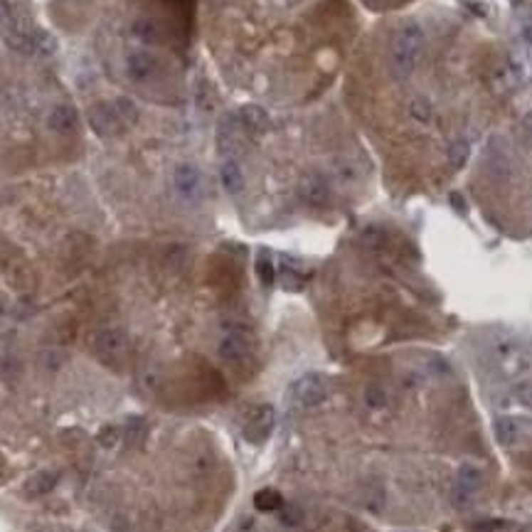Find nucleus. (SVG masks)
<instances>
[{
    "label": "nucleus",
    "instance_id": "nucleus-1",
    "mask_svg": "<svg viewBox=\"0 0 532 532\" xmlns=\"http://www.w3.org/2000/svg\"><path fill=\"white\" fill-rule=\"evenodd\" d=\"M424 42H427V37H424V30L419 23H407L397 30L390 50V69L397 79L412 77L424 52Z\"/></svg>",
    "mask_w": 532,
    "mask_h": 532
},
{
    "label": "nucleus",
    "instance_id": "nucleus-2",
    "mask_svg": "<svg viewBox=\"0 0 532 532\" xmlns=\"http://www.w3.org/2000/svg\"><path fill=\"white\" fill-rule=\"evenodd\" d=\"M173 192L185 205H197L205 197V177L192 163H180L173 170Z\"/></svg>",
    "mask_w": 532,
    "mask_h": 532
},
{
    "label": "nucleus",
    "instance_id": "nucleus-3",
    "mask_svg": "<svg viewBox=\"0 0 532 532\" xmlns=\"http://www.w3.org/2000/svg\"><path fill=\"white\" fill-rule=\"evenodd\" d=\"M217 353H219V358H222L224 363H229V365L244 363V360L249 358V353H251L249 330H246L244 325H236V323L229 325L227 333H224V338L219 340Z\"/></svg>",
    "mask_w": 532,
    "mask_h": 532
},
{
    "label": "nucleus",
    "instance_id": "nucleus-4",
    "mask_svg": "<svg viewBox=\"0 0 532 532\" xmlns=\"http://www.w3.org/2000/svg\"><path fill=\"white\" fill-rule=\"evenodd\" d=\"M328 397V382L320 375H303L291 385V400L301 407H318Z\"/></svg>",
    "mask_w": 532,
    "mask_h": 532
},
{
    "label": "nucleus",
    "instance_id": "nucleus-5",
    "mask_svg": "<svg viewBox=\"0 0 532 532\" xmlns=\"http://www.w3.org/2000/svg\"><path fill=\"white\" fill-rule=\"evenodd\" d=\"M244 146V138H241L239 121L234 116H222L217 123V148L224 158H234L236 153Z\"/></svg>",
    "mask_w": 532,
    "mask_h": 532
},
{
    "label": "nucleus",
    "instance_id": "nucleus-6",
    "mask_svg": "<svg viewBox=\"0 0 532 532\" xmlns=\"http://www.w3.org/2000/svg\"><path fill=\"white\" fill-rule=\"evenodd\" d=\"M158 67H160L158 59L153 55H148V52H131V55L126 57V72L136 84L150 82V79L158 74Z\"/></svg>",
    "mask_w": 532,
    "mask_h": 532
},
{
    "label": "nucleus",
    "instance_id": "nucleus-7",
    "mask_svg": "<svg viewBox=\"0 0 532 532\" xmlns=\"http://www.w3.org/2000/svg\"><path fill=\"white\" fill-rule=\"evenodd\" d=\"M298 195L303 197L308 205L323 207V205H328V200H330V187H328L325 177L311 173L298 182Z\"/></svg>",
    "mask_w": 532,
    "mask_h": 532
},
{
    "label": "nucleus",
    "instance_id": "nucleus-8",
    "mask_svg": "<svg viewBox=\"0 0 532 532\" xmlns=\"http://www.w3.org/2000/svg\"><path fill=\"white\" fill-rule=\"evenodd\" d=\"M94 350L101 358H118L126 350V333L118 328H104L94 335Z\"/></svg>",
    "mask_w": 532,
    "mask_h": 532
},
{
    "label": "nucleus",
    "instance_id": "nucleus-9",
    "mask_svg": "<svg viewBox=\"0 0 532 532\" xmlns=\"http://www.w3.org/2000/svg\"><path fill=\"white\" fill-rule=\"evenodd\" d=\"M483 483V473L481 469H476V466L466 464L461 466L459 473H456V496H459V503H466L473 493L481 488Z\"/></svg>",
    "mask_w": 532,
    "mask_h": 532
},
{
    "label": "nucleus",
    "instance_id": "nucleus-10",
    "mask_svg": "<svg viewBox=\"0 0 532 532\" xmlns=\"http://www.w3.org/2000/svg\"><path fill=\"white\" fill-rule=\"evenodd\" d=\"M271 429H273V410L271 407H261V410L251 417V422L244 427V437H246V442L259 444L271 434Z\"/></svg>",
    "mask_w": 532,
    "mask_h": 532
},
{
    "label": "nucleus",
    "instance_id": "nucleus-11",
    "mask_svg": "<svg viewBox=\"0 0 532 532\" xmlns=\"http://www.w3.org/2000/svg\"><path fill=\"white\" fill-rule=\"evenodd\" d=\"M91 123H94V128L99 133H114V131H121L123 128V118L116 111L114 104L96 106L94 114H91Z\"/></svg>",
    "mask_w": 532,
    "mask_h": 532
},
{
    "label": "nucleus",
    "instance_id": "nucleus-12",
    "mask_svg": "<svg viewBox=\"0 0 532 532\" xmlns=\"http://www.w3.org/2000/svg\"><path fill=\"white\" fill-rule=\"evenodd\" d=\"M219 180H222V187L229 192V195H239L244 190V170L236 163L234 158H227L219 168Z\"/></svg>",
    "mask_w": 532,
    "mask_h": 532
},
{
    "label": "nucleus",
    "instance_id": "nucleus-13",
    "mask_svg": "<svg viewBox=\"0 0 532 532\" xmlns=\"http://www.w3.org/2000/svg\"><path fill=\"white\" fill-rule=\"evenodd\" d=\"M239 121H241V128L249 133H266L268 123H271L268 121L266 109H261V106H256V104H246L239 114Z\"/></svg>",
    "mask_w": 532,
    "mask_h": 532
},
{
    "label": "nucleus",
    "instance_id": "nucleus-14",
    "mask_svg": "<svg viewBox=\"0 0 532 532\" xmlns=\"http://www.w3.org/2000/svg\"><path fill=\"white\" fill-rule=\"evenodd\" d=\"M47 126H50V131H55V133L74 131V126H77V111L67 104H59L50 111V116H47Z\"/></svg>",
    "mask_w": 532,
    "mask_h": 532
},
{
    "label": "nucleus",
    "instance_id": "nucleus-15",
    "mask_svg": "<svg viewBox=\"0 0 532 532\" xmlns=\"http://www.w3.org/2000/svg\"><path fill=\"white\" fill-rule=\"evenodd\" d=\"M493 432H496V439L503 446H510L520 439V424L513 417H498L496 424H493Z\"/></svg>",
    "mask_w": 532,
    "mask_h": 532
},
{
    "label": "nucleus",
    "instance_id": "nucleus-16",
    "mask_svg": "<svg viewBox=\"0 0 532 532\" xmlns=\"http://www.w3.org/2000/svg\"><path fill=\"white\" fill-rule=\"evenodd\" d=\"M55 483H57L55 473L40 471V473H35L28 483H25V491H28L30 496H45V493H50L52 488H55Z\"/></svg>",
    "mask_w": 532,
    "mask_h": 532
},
{
    "label": "nucleus",
    "instance_id": "nucleus-17",
    "mask_svg": "<svg viewBox=\"0 0 532 532\" xmlns=\"http://www.w3.org/2000/svg\"><path fill=\"white\" fill-rule=\"evenodd\" d=\"M131 32L141 42H146V45L160 42V28H158V23H153V20H148V18L136 20V23H133V28H131Z\"/></svg>",
    "mask_w": 532,
    "mask_h": 532
},
{
    "label": "nucleus",
    "instance_id": "nucleus-18",
    "mask_svg": "<svg viewBox=\"0 0 532 532\" xmlns=\"http://www.w3.org/2000/svg\"><path fill=\"white\" fill-rule=\"evenodd\" d=\"M254 505L261 510V513H271V510H281L283 508V498L278 496V491H271V488H266V491L256 493Z\"/></svg>",
    "mask_w": 532,
    "mask_h": 532
},
{
    "label": "nucleus",
    "instance_id": "nucleus-19",
    "mask_svg": "<svg viewBox=\"0 0 532 532\" xmlns=\"http://www.w3.org/2000/svg\"><path fill=\"white\" fill-rule=\"evenodd\" d=\"M387 392L382 385H367V390H365V405L370 407V410H385L387 407Z\"/></svg>",
    "mask_w": 532,
    "mask_h": 532
},
{
    "label": "nucleus",
    "instance_id": "nucleus-20",
    "mask_svg": "<svg viewBox=\"0 0 532 532\" xmlns=\"http://www.w3.org/2000/svg\"><path fill=\"white\" fill-rule=\"evenodd\" d=\"M410 114H412L414 121L429 123V121H432L434 109H432V104H429V101L424 99V96H417V99H414L412 104H410Z\"/></svg>",
    "mask_w": 532,
    "mask_h": 532
},
{
    "label": "nucleus",
    "instance_id": "nucleus-21",
    "mask_svg": "<svg viewBox=\"0 0 532 532\" xmlns=\"http://www.w3.org/2000/svg\"><path fill=\"white\" fill-rule=\"evenodd\" d=\"M469 153H471V146L464 141V138H459V141H454L449 146V163L456 165V168H461V165L469 160Z\"/></svg>",
    "mask_w": 532,
    "mask_h": 532
},
{
    "label": "nucleus",
    "instance_id": "nucleus-22",
    "mask_svg": "<svg viewBox=\"0 0 532 532\" xmlns=\"http://www.w3.org/2000/svg\"><path fill=\"white\" fill-rule=\"evenodd\" d=\"M256 273H259L264 286H271L273 283V278H276V268H273V261L268 259V254H261L259 259H256Z\"/></svg>",
    "mask_w": 532,
    "mask_h": 532
},
{
    "label": "nucleus",
    "instance_id": "nucleus-23",
    "mask_svg": "<svg viewBox=\"0 0 532 532\" xmlns=\"http://www.w3.org/2000/svg\"><path fill=\"white\" fill-rule=\"evenodd\" d=\"M363 241L367 246H372V249H377V246H382V241H385V234H382V229H367V232L363 234Z\"/></svg>",
    "mask_w": 532,
    "mask_h": 532
},
{
    "label": "nucleus",
    "instance_id": "nucleus-24",
    "mask_svg": "<svg viewBox=\"0 0 532 532\" xmlns=\"http://www.w3.org/2000/svg\"><path fill=\"white\" fill-rule=\"evenodd\" d=\"M118 442V429H114V427H106V429H101V434H99V444L101 446H106V449H111Z\"/></svg>",
    "mask_w": 532,
    "mask_h": 532
},
{
    "label": "nucleus",
    "instance_id": "nucleus-25",
    "mask_svg": "<svg viewBox=\"0 0 532 532\" xmlns=\"http://www.w3.org/2000/svg\"><path fill=\"white\" fill-rule=\"evenodd\" d=\"M335 175L340 177L343 182H350L355 180V168L350 163H335Z\"/></svg>",
    "mask_w": 532,
    "mask_h": 532
},
{
    "label": "nucleus",
    "instance_id": "nucleus-26",
    "mask_svg": "<svg viewBox=\"0 0 532 532\" xmlns=\"http://www.w3.org/2000/svg\"><path fill=\"white\" fill-rule=\"evenodd\" d=\"M281 523H283V525H296V523H301V510L286 508V510L281 513Z\"/></svg>",
    "mask_w": 532,
    "mask_h": 532
},
{
    "label": "nucleus",
    "instance_id": "nucleus-27",
    "mask_svg": "<svg viewBox=\"0 0 532 532\" xmlns=\"http://www.w3.org/2000/svg\"><path fill=\"white\" fill-rule=\"evenodd\" d=\"M523 128H525V133L532 138V111L530 114H525V118H523Z\"/></svg>",
    "mask_w": 532,
    "mask_h": 532
},
{
    "label": "nucleus",
    "instance_id": "nucleus-28",
    "mask_svg": "<svg viewBox=\"0 0 532 532\" xmlns=\"http://www.w3.org/2000/svg\"><path fill=\"white\" fill-rule=\"evenodd\" d=\"M365 3H367L370 8H382V5H385V0H365Z\"/></svg>",
    "mask_w": 532,
    "mask_h": 532
}]
</instances>
